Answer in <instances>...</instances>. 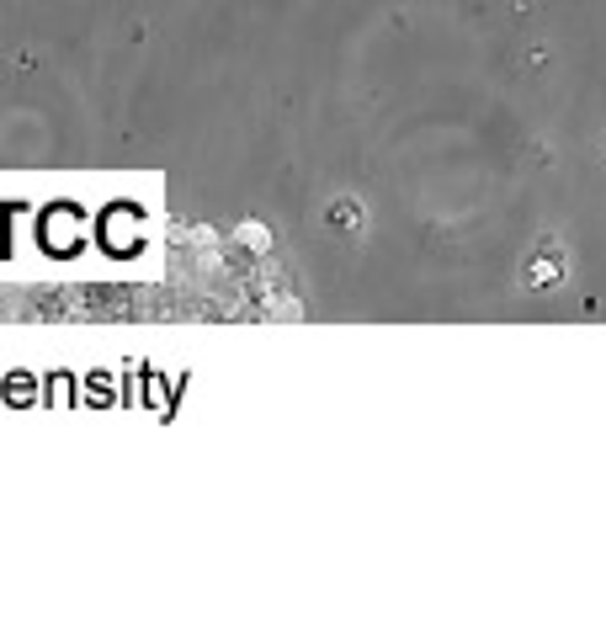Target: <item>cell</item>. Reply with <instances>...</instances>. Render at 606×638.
<instances>
[]
</instances>
